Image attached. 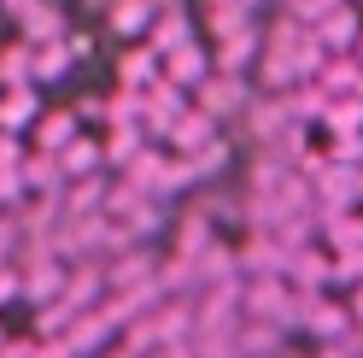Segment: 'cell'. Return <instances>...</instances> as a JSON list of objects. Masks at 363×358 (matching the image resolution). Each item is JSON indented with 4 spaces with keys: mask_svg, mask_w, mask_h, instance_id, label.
Segmentation results:
<instances>
[{
    "mask_svg": "<svg viewBox=\"0 0 363 358\" xmlns=\"http://www.w3.org/2000/svg\"><path fill=\"white\" fill-rule=\"evenodd\" d=\"M323 106H328V94L316 82H299V94L287 100V118H299V124H311V118H323Z\"/></svg>",
    "mask_w": 363,
    "mask_h": 358,
    "instance_id": "cell-25",
    "label": "cell"
},
{
    "mask_svg": "<svg viewBox=\"0 0 363 358\" xmlns=\"http://www.w3.org/2000/svg\"><path fill=\"white\" fill-rule=\"evenodd\" d=\"M311 200L323 206V217H340V212H352L357 200H363V183H357V170L323 165V170L311 176Z\"/></svg>",
    "mask_w": 363,
    "mask_h": 358,
    "instance_id": "cell-2",
    "label": "cell"
},
{
    "mask_svg": "<svg viewBox=\"0 0 363 358\" xmlns=\"http://www.w3.org/2000/svg\"><path fill=\"white\" fill-rule=\"evenodd\" d=\"M240 106H246V88H240L235 77L211 71L206 82H199V112H211V118H223V112H240Z\"/></svg>",
    "mask_w": 363,
    "mask_h": 358,
    "instance_id": "cell-10",
    "label": "cell"
},
{
    "mask_svg": "<svg viewBox=\"0 0 363 358\" xmlns=\"http://www.w3.org/2000/svg\"><path fill=\"white\" fill-rule=\"evenodd\" d=\"M357 71H363V65L352 59V53H340V59H323V65H316V88H323V94L328 100H340V94H357Z\"/></svg>",
    "mask_w": 363,
    "mask_h": 358,
    "instance_id": "cell-11",
    "label": "cell"
},
{
    "mask_svg": "<svg viewBox=\"0 0 363 358\" xmlns=\"http://www.w3.org/2000/svg\"><path fill=\"white\" fill-rule=\"evenodd\" d=\"M357 282H363V247L328 253V288H357Z\"/></svg>",
    "mask_w": 363,
    "mask_h": 358,
    "instance_id": "cell-22",
    "label": "cell"
},
{
    "mask_svg": "<svg viewBox=\"0 0 363 358\" xmlns=\"http://www.w3.org/2000/svg\"><path fill=\"white\" fill-rule=\"evenodd\" d=\"M147 82H158V53H152V48H123V59H118V88H135V94H141Z\"/></svg>",
    "mask_w": 363,
    "mask_h": 358,
    "instance_id": "cell-14",
    "label": "cell"
},
{
    "mask_svg": "<svg viewBox=\"0 0 363 358\" xmlns=\"http://www.w3.org/2000/svg\"><path fill=\"white\" fill-rule=\"evenodd\" d=\"M65 276H71V271H65L59 259H53V264H48V259H35V264H30V276H24V300H30V305H53V300L65 294Z\"/></svg>",
    "mask_w": 363,
    "mask_h": 358,
    "instance_id": "cell-9",
    "label": "cell"
},
{
    "mask_svg": "<svg viewBox=\"0 0 363 358\" xmlns=\"http://www.w3.org/2000/svg\"><path fill=\"white\" fill-rule=\"evenodd\" d=\"M323 129L328 136H363V100L357 94H340L323 106Z\"/></svg>",
    "mask_w": 363,
    "mask_h": 358,
    "instance_id": "cell-19",
    "label": "cell"
},
{
    "mask_svg": "<svg viewBox=\"0 0 363 358\" xmlns=\"http://www.w3.org/2000/svg\"><path fill=\"white\" fill-rule=\"evenodd\" d=\"M316 65H323V48H316L311 24H299L293 12H281L276 24H269V41H264V82L276 88H293V82H311Z\"/></svg>",
    "mask_w": 363,
    "mask_h": 358,
    "instance_id": "cell-1",
    "label": "cell"
},
{
    "mask_svg": "<svg viewBox=\"0 0 363 358\" xmlns=\"http://www.w3.org/2000/svg\"><path fill=\"white\" fill-rule=\"evenodd\" d=\"M328 165L340 170H363V136H328V153H323Z\"/></svg>",
    "mask_w": 363,
    "mask_h": 358,
    "instance_id": "cell-24",
    "label": "cell"
},
{
    "mask_svg": "<svg viewBox=\"0 0 363 358\" xmlns=\"http://www.w3.org/2000/svg\"><path fill=\"white\" fill-rule=\"evenodd\" d=\"M53 159H59V176H77V183H82V176H94V170H100V141L82 129V136L65 147V153H53Z\"/></svg>",
    "mask_w": 363,
    "mask_h": 358,
    "instance_id": "cell-16",
    "label": "cell"
},
{
    "mask_svg": "<svg viewBox=\"0 0 363 358\" xmlns=\"http://www.w3.org/2000/svg\"><path fill=\"white\" fill-rule=\"evenodd\" d=\"M352 247H363V217L357 212L323 217V253H352Z\"/></svg>",
    "mask_w": 363,
    "mask_h": 358,
    "instance_id": "cell-18",
    "label": "cell"
},
{
    "mask_svg": "<svg viewBox=\"0 0 363 358\" xmlns=\"http://www.w3.org/2000/svg\"><path fill=\"white\" fill-rule=\"evenodd\" d=\"M18 176H24V188L41 194V200H59V188H65V176H59V159H53V153H30V159L18 165Z\"/></svg>",
    "mask_w": 363,
    "mask_h": 358,
    "instance_id": "cell-12",
    "label": "cell"
},
{
    "mask_svg": "<svg viewBox=\"0 0 363 358\" xmlns=\"http://www.w3.org/2000/svg\"><path fill=\"white\" fill-rule=\"evenodd\" d=\"M65 30H71V24H65L59 6H48V0H30V12H24V41H30V48H41V41H59Z\"/></svg>",
    "mask_w": 363,
    "mask_h": 358,
    "instance_id": "cell-13",
    "label": "cell"
},
{
    "mask_svg": "<svg viewBox=\"0 0 363 358\" xmlns=\"http://www.w3.org/2000/svg\"><path fill=\"white\" fill-rule=\"evenodd\" d=\"M352 59H357V65H363V30H357V48H352Z\"/></svg>",
    "mask_w": 363,
    "mask_h": 358,
    "instance_id": "cell-28",
    "label": "cell"
},
{
    "mask_svg": "<svg viewBox=\"0 0 363 358\" xmlns=\"http://www.w3.org/2000/svg\"><path fill=\"white\" fill-rule=\"evenodd\" d=\"M0 88H35L30 82V41L0 48Z\"/></svg>",
    "mask_w": 363,
    "mask_h": 358,
    "instance_id": "cell-21",
    "label": "cell"
},
{
    "mask_svg": "<svg viewBox=\"0 0 363 358\" xmlns=\"http://www.w3.org/2000/svg\"><path fill=\"white\" fill-rule=\"evenodd\" d=\"M357 30H363V18L352 12V0H340L334 12H323V18L311 24V36H316V48H323V59L352 53V48H357Z\"/></svg>",
    "mask_w": 363,
    "mask_h": 358,
    "instance_id": "cell-3",
    "label": "cell"
},
{
    "mask_svg": "<svg viewBox=\"0 0 363 358\" xmlns=\"http://www.w3.org/2000/svg\"><path fill=\"white\" fill-rule=\"evenodd\" d=\"M88 6H94V12H106V6H111V0H88Z\"/></svg>",
    "mask_w": 363,
    "mask_h": 358,
    "instance_id": "cell-30",
    "label": "cell"
},
{
    "mask_svg": "<svg viewBox=\"0 0 363 358\" xmlns=\"http://www.w3.org/2000/svg\"><path fill=\"white\" fill-rule=\"evenodd\" d=\"M346 311H352V323H363V282L352 288V305H346Z\"/></svg>",
    "mask_w": 363,
    "mask_h": 358,
    "instance_id": "cell-27",
    "label": "cell"
},
{
    "mask_svg": "<svg viewBox=\"0 0 363 358\" xmlns=\"http://www.w3.org/2000/svg\"><path fill=\"white\" fill-rule=\"evenodd\" d=\"M106 124H141V94L135 88H111L106 94Z\"/></svg>",
    "mask_w": 363,
    "mask_h": 358,
    "instance_id": "cell-23",
    "label": "cell"
},
{
    "mask_svg": "<svg viewBox=\"0 0 363 358\" xmlns=\"http://www.w3.org/2000/svg\"><path fill=\"white\" fill-rule=\"evenodd\" d=\"M357 100H363V71H357Z\"/></svg>",
    "mask_w": 363,
    "mask_h": 358,
    "instance_id": "cell-31",
    "label": "cell"
},
{
    "mask_svg": "<svg viewBox=\"0 0 363 358\" xmlns=\"http://www.w3.org/2000/svg\"><path fill=\"white\" fill-rule=\"evenodd\" d=\"M18 294H24V276L12 264H0V300H18Z\"/></svg>",
    "mask_w": 363,
    "mask_h": 358,
    "instance_id": "cell-26",
    "label": "cell"
},
{
    "mask_svg": "<svg viewBox=\"0 0 363 358\" xmlns=\"http://www.w3.org/2000/svg\"><path fill=\"white\" fill-rule=\"evenodd\" d=\"M211 136H217V118H211V112H199V106H188V112L164 129V147H170V153H194V147H206Z\"/></svg>",
    "mask_w": 363,
    "mask_h": 358,
    "instance_id": "cell-6",
    "label": "cell"
},
{
    "mask_svg": "<svg viewBox=\"0 0 363 358\" xmlns=\"http://www.w3.org/2000/svg\"><path fill=\"white\" fill-rule=\"evenodd\" d=\"M35 118H41L35 88H0V136H18V129H30Z\"/></svg>",
    "mask_w": 363,
    "mask_h": 358,
    "instance_id": "cell-8",
    "label": "cell"
},
{
    "mask_svg": "<svg viewBox=\"0 0 363 358\" xmlns=\"http://www.w3.org/2000/svg\"><path fill=\"white\" fill-rule=\"evenodd\" d=\"M0 347H6V329H0Z\"/></svg>",
    "mask_w": 363,
    "mask_h": 358,
    "instance_id": "cell-32",
    "label": "cell"
},
{
    "mask_svg": "<svg viewBox=\"0 0 363 358\" xmlns=\"http://www.w3.org/2000/svg\"><path fill=\"white\" fill-rule=\"evenodd\" d=\"M158 77H164V82H176V88H199V82L211 77V53L199 48V41H182L176 53H164V59H158Z\"/></svg>",
    "mask_w": 363,
    "mask_h": 358,
    "instance_id": "cell-4",
    "label": "cell"
},
{
    "mask_svg": "<svg viewBox=\"0 0 363 358\" xmlns=\"http://www.w3.org/2000/svg\"><path fill=\"white\" fill-rule=\"evenodd\" d=\"M106 129H111V136L100 141V165H118V170H123L135 153H141L147 136H141V124H106Z\"/></svg>",
    "mask_w": 363,
    "mask_h": 358,
    "instance_id": "cell-15",
    "label": "cell"
},
{
    "mask_svg": "<svg viewBox=\"0 0 363 358\" xmlns=\"http://www.w3.org/2000/svg\"><path fill=\"white\" fill-rule=\"evenodd\" d=\"M30 129H35V136H30V141H35V153H65V147H71V141L82 136V118L59 106V112H41V118H35Z\"/></svg>",
    "mask_w": 363,
    "mask_h": 358,
    "instance_id": "cell-5",
    "label": "cell"
},
{
    "mask_svg": "<svg viewBox=\"0 0 363 358\" xmlns=\"http://www.w3.org/2000/svg\"><path fill=\"white\" fill-rule=\"evenodd\" d=\"M106 358H135V352H129V347H118V352H106Z\"/></svg>",
    "mask_w": 363,
    "mask_h": 358,
    "instance_id": "cell-29",
    "label": "cell"
},
{
    "mask_svg": "<svg viewBox=\"0 0 363 358\" xmlns=\"http://www.w3.org/2000/svg\"><path fill=\"white\" fill-rule=\"evenodd\" d=\"M65 71H71L65 41H41V48H30V82H48V77H65Z\"/></svg>",
    "mask_w": 363,
    "mask_h": 358,
    "instance_id": "cell-20",
    "label": "cell"
},
{
    "mask_svg": "<svg viewBox=\"0 0 363 358\" xmlns=\"http://www.w3.org/2000/svg\"><path fill=\"white\" fill-rule=\"evenodd\" d=\"M106 18H111V30H118V36H141L152 18H158V0H111Z\"/></svg>",
    "mask_w": 363,
    "mask_h": 358,
    "instance_id": "cell-17",
    "label": "cell"
},
{
    "mask_svg": "<svg viewBox=\"0 0 363 358\" xmlns=\"http://www.w3.org/2000/svg\"><path fill=\"white\" fill-rule=\"evenodd\" d=\"M147 36H152L147 48L164 59V53H176V48H182V41H194V18L182 12V6H170V12H158V24H147Z\"/></svg>",
    "mask_w": 363,
    "mask_h": 358,
    "instance_id": "cell-7",
    "label": "cell"
}]
</instances>
